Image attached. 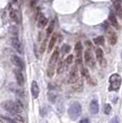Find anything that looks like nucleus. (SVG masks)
<instances>
[{
    "label": "nucleus",
    "mask_w": 122,
    "mask_h": 123,
    "mask_svg": "<svg viewBox=\"0 0 122 123\" xmlns=\"http://www.w3.org/2000/svg\"><path fill=\"white\" fill-rule=\"evenodd\" d=\"M85 45L87 47H89V48H92V46L90 41H85Z\"/></svg>",
    "instance_id": "obj_29"
},
{
    "label": "nucleus",
    "mask_w": 122,
    "mask_h": 123,
    "mask_svg": "<svg viewBox=\"0 0 122 123\" xmlns=\"http://www.w3.org/2000/svg\"><path fill=\"white\" fill-rule=\"evenodd\" d=\"M75 52H76V62L77 64H81V54H82V44L80 42H77L75 44Z\"/></svg>",
    "instance_id": "obj_7"
},
{
    "label": "nucleus",
    "mask_w": 122,
    "mask_h": 123,
    "mask_svg": "<svg viewBox=\"0 0 122 123\" xmlns=\"http://www.w3.org/2000/svg\"><path fill=\"white\" fill-rule=\"evenodd\" d=\"M45 43H46V40L42 43V46H41V49H40V52H41V54H43V52H44V49H45Z\"/></svg>",
    "instance_id": "obj_28"
},
{
    "label": "nucleus",
    "mask_w": 122,
    "mask_h": 123,
    "mask_svg": "<svg viewBox=\"0 0 122 123\" xmlns=\"http://www.w3.org/2000/svg\"><path fill=\"white\" fill-rule=\"evenodd\" d=\"M9 17L10 18L12 19L14 22H16V23H18V14H17V11H15V10H10V12H9Z\"/></svg>",
    "instance_id": "obj_18"
},
{
    "label": "nucleus",
    "mask_w": 122,
    "mask_h": 123,
    "mask_svg": "<svg viewBox=\"0 0 122 123\" xmlns=\"http://www.w3.org/2000/svg\"><path fill=\"white\" fill-rule=\"evenodd\" d=\"M48 23V19L45 18L44 16H41L38 19V27L39 28H43L45 27Z\"/></svg>",
    "instance_id": "obj_16"
},
{
    "label": "nucleus",
    "mask_w": 122,
    "mask_h": 123,
    "mask_svg": "<svg viewBox=\"0 0 122 123\" xmlns=\"http://www.w3.org/2000/svg\"><path fill=\"white\" fill-rule=\"evenodd\" d=\"M95 55H96V58H97V61L99 62L100 66L101 67H105L106 65V61L104 57V52L103 50L101 49L100 47H97L95 49Z\"/></svg>",
    "instance_id": "obj_8"
},
{
    "label": "nucleus",
    "mask_w": 122,
    "mask_h": 123,
    "mask_svg": "<svg viewBox=\"0 0 122 123\" xmlns=\"http://www.w3.org/2000/svg\"><path fill=\"white\" fill-rule=\"evenodd\" d=\"M73 59H74V56L73 55H68L66 58V63L67 65H70L71 63H73Z\"/></svg>",
    "instance_id": "obj_25"
},
{
    "label": "nucleus",
    "mask_w": 122,
    "mask_h": 123,
    "mask_svg": "<svg viewBox=\"0 0 122 123\" xmlns=\"http://www.w3.org/2000/svg\"><path fill=\"white\" fill-rule=\"evenodd\" d=\"M56 39H57V35L56 34H54L53 36L51 37L50 41H49V44H48V52H50L51 50L54 48L55 46V43L56 42Z\"/></svg>",
    "instance_id": "obj_17"
},
{
    "label": "nucleus",
    "mask_w": 122,
    "mask_h": 123,
    "mask_svg": "<svg viewBox=\"0 0 122 123\" xmlns=\"http://www.w3.org/2000/svg\"><path fill=\"white\" fill-rule=\"evenodd\" d=\"M112 123H118V118L117 117H114L112 119Z\"/></svg>",
    "instance_id": "obj_32"
},
{
    "label": "nucleus",
    "mask_w": 122,
    "mask_h": 123,
    "mask_svg": "<svg viewBox=\"0 0 122 123\" xmlns=\"http://www.w3.org/2000/svg\"><path fill=\"white\" fill-rule=\"evenodd\" d=\"M54 28H55V23H54V22H52V23L48 26L47 30H46V38H48V37L53 33V31H54Z\"/></svg>",
    "instance_id": "obj_20"
},
{
    "label": "nucleus",
    "mask_w": 122,
    "mask_h": 123,
    "mask_svg": "<svg viewBox=\"0 0 122 123\" xmlns=\"http://www.w3.org/2000/svg\"><path fill=\"white\" fill-rule=\"evenodd\" d=\"M48 98H49V101H50V102L52 101V102L54 103V102H55V98H56V94H55L53 92H50L48 93Z\"/></svg>",
    "instance_id": "obj_24"
},
{
    "label": "nucleus",
    "mask_w": 122,
    "mask_h": 123,
    "mask_svg": "<svg viewBox=\"0 0 122 123\" xmlns=\"http://www.w3.org/2000/svg\"><path fill=\"white\" fill-rule=\"evenodd\" d=\"M70 50H71V47L68 44H64L62 46V48H61V51H62L63 54H68L70 52Z\"/></svg>",
    "instance_id": "obj_23"
},
{
    "label": "nucleus",
    "mask_w": 122,
    "mask_h": 123,
    "mask_svg": "<svg viewBox=\"0 0 122 123\" xmlns=\"http://www.w3.org/2000/svg\"><path fill=\"white\" fill-rule=\"evenodd\" d=\"M81 114V105L78 102H73L70 106L68 107L67 110V115L70 117V119H77Z\"/></svg>",
    "instance_id": "obj_3"
},
{
    "label": "nucleus",
    "mask_w": 122,
    "mask_h": 123,
    "mask_svg": "<svg viewBox=\"0 0 122 123\" xmlns=\"http://www.w3.org/2000/svg\"><path fill=\"white\" fill-rule=\"evenodd\" d=\"M79 79V70L77 66H74L71 68L70 72H69V76H68V83H75Z\"/></svg>",
    "instance_id": "obj_6"
},
{
    "label": "nucleus",
    "mask_w": 122,
    "mask_h": 123,
    "mask_svg": "<svg viewBox=\"0 0 122 123\" xmlns=\"http://www.w3.org/2000/svg\"><path fill=\"white\" fill-rule=\"evenodd\" d=\"M64 67H65V64L63 60H60L57 64V67H56V72L57 74H61L64 70Z\"/></svg>",
    "instance_id": "obj_19"
},
{
    "label": "nucleus",
    "mask_w": 122,
    "mask_h": 123,
    "mask_svg": "<svg viewBox=\"0 0 122 123\" xmlns=\"http://www.w3.org/2000/svg\"><path fill=\"white\" fill-rule=\"evenodd\" d=\"M107 34H108V41H109L110 44H112V45L116 44V41H117V36H116V32L112 30H108Z\"/></svg>",
    "instance_id": "obj_14"
},
{
    "label": "nucleus",
    "mask_w": 122,
    "mask_h": 123,
    "mask_svg": "<svg viewBox=\"0 0 122 123\" xmlns=\"http://www.w3.org/2000/svg\"><path fill=\"white\" fill-rule=\"evenodd\" d=\"M37 2H38V0H30V7H35L36 6V4Z\"/></svg>",
    "instance_id": "obj_27"
},
{
    "label": "nucleus",
    "mask_w": 122,
    "mask_h": 123,
    "mask_svg": "<svg viewBox=\"0 0 122 123\" xmlns=\"http://www.w3.org/2000/svg\"><path fill=\"white\" fill-rule=\"evenodd\" d=\"M90 112L92 115H96L99 112V103L97 100L95 99L92 100L91 104H90Z\"/></svg>",
    "instance_id": "obj_12"
},
{
    "label": "nucleus",
    "mask_w": 122,
    "mask_h": 123,
    "mask_svg": "<svg viewBox=\"0 0 122 123\" xmlns=\"http://www.w3.org/2000/svg\"><path fill=\"white\" fill-rule=\"evenodd\" d=\"M108 18H109V21L110 23H111V25L113 26V27H115L116 29H118L119 28V25H118V22H117V19H116V17L114 15V14H110L109 17H108Z\"/></svg>",
    "instance_id": "obj_15"
},
{
    "label": "nucleus",
    "mask_w": 122,
    "mask_h": 123,
    "mask_svg": "<svg viewBox=\"0 0 122 123\" xmlns=\"http://www.w3.org/2000/svg\"><path fill=\"white\" fill-rule=\"evenodd\" d=\"M111 109H112V107H111L110 104H106V105H104V114H105V115H108V114H110Z\"/></svg>",
    "instance_id": "obj_26"
},
{
    "label": "nucleus",
    "mask_w": 122,
    "mask_h": 123,
    "mask_svg": "<svg viewBox=\"0 0 122 123\" xmlns=\"http://www.w3.org/2000/svg\"><path fill=\"white\" fill-rule=\"evenodd\" d=\"M1 105L5 110L8 111L9 113H11L14 116L18 115V113L21 112V110H22V104L18 100L17 101V103H14L10 100H6V101H4L1 104Z\"/></svg>",
    "instance_id": "obj_1"
},
{
    "label": "nucleus",
    "mask_w": 122,
    "mask_h": 123,
    "mask_svg": "<svg viewBox=\"0 0 122 123\" xmlns=\"http://www.w3.org/2000/svg\"><path fill=\"white\" fill-rule=\"evenodd\" d=\"M11 43H12V46L14 47V49L16 50L18 53L23 54V47H22V44L19 42V40H18V38H16V37L12 38Z\"/></svg>",
    "instance_id": "obj_9"
},
{
    "label": "nucleus",
    "mask_w": 122,
    "mask_h": 123,
    "mask_svg": "<svg viewBox=\"0 0 122 123\" xmlns=\"http://www.w3.org/2000/svg\"><path fill=\"white\" fill-rule=\"evenodd\" d=\"M30 92H31V95L33 98H37L39 96V93H40V88L39 85L35 80H32L31 82V86H30Z\"/></svg>",
    "instance_id": "obj_10"
},
{
    "label": "nucleus",
    "mask_w": 122,
    "mask_h": 123,
    "mask_svg": "<svg viewBox=\"0 0 122 123\" xmlns=\"http://www.w3.org/2000/svg\"><path fill=\"white\" fill-rule=\"evenodd\" d=\"M113 5H114V7L116 9V11L117 12L119 9L122 8L121 6V0H113Z\"/></svg>",
    "instance_id": "obj_21"
},
{
    "label": "nucleus",
    "mask_w": 122,
    "mask_h": 123,
    "mask_svg": "<svg viewBox=\"0 0 122 123\" xmlns=\"http://www.w3.org/2000/svg\"><path fill=\"white\" fill-rule=\"evenodd\" d=\"M121 57H122V53H121Z\"/></svg>",
    "instance_id": "obj_33"
},
{
    "label": "nucleus",
    "mask_w": 122,
    "mask_h": 123,
    "mask_svg": "<svg viewBox=\"0 0 122 123\" xmlns=\"http://www.w3.org/2000/svg\"><path fill=\"white\" fill-rule=\"evenodd\" d=\"M104 43V36H98L94 39V43L97 45H101Z\"/></svg>",
    "instance_id": "obj_22"
},
{
    "label": "nucleus",
    "mask_w": 122,
    "mask_h": 123,
    "mask_svg": "<svg viewBox=\"0 0 122 123\" xmlns=\"http://www.w3.org/2000/svg\"><path fill=\"white\" fill-rule=\"evenodd\" d=\"M11 61H12V63L17 67V68H20V69L23 68V63H22V60H21L20 57L18 56L17 55H11Z\"/></svg>",
    "instance_id": "obj_13"
},
{
    "label": "nucleus",
    "mask_w": 122,
    "mask_h": 123,
    "mask_svg": "<svg viewBox=\"0 0 122 123\" xmlns=\"http://www.w3.org/2000/svg\"><path fill=\"white\" fill-rule=\"evenodd\" d=\"M109 91H117L121 85V77L117 73L112 74L109 78Z\"/></svg>",
    "instance_id": "obj_4"
},
{
    "label": "nucleus",
    "mask_w": 122,
    "mask_h": 123,
    "mask_svg": "<svg viewBox=\"0 0 122 123\" xmlns=\"http://www.w3.org/2000/svg\"><path fill=\"white\" fill-rule=\"evenodd\" d=\"M79 123H90V121H89L88 118H83V119H81V120L79 121Z\"/></svg>",
    "instance_id": "obj_30"
},
{
    "label": "nucleus",
    "mask_w": 122,
    "mask_h": 123,
    "mask_svg": "<svg viewBox=\"0 0 122 123\" xmlns=\"http://www.w3.org/2000/svg\"><path fill=\"white\" fill-rule=\"evenodd\" d=\"M116 13H117L118 17H119L120 18H122V8H121V9H119V10H118V11H117Z\"/></svg>",
    "instance_id": "obj_31"
},
{
    "label": "nucleus",
    "mask_w": 122,
    "mask_h": 123,
    "mask_svg": "<svg viewBox=\"0 0 122 123\" xmlns=\"http://www.w3.org/2000/svg\"><path fill=\"white\" fill-rule=\"evenodd\" d=\"M84 61H85L86 65H88L90 68H93L95 66V61L93 58V55L92 54L90 50H85L84 51Z\"/></svg>",
    "instance_id": "obj_5"
},
{
    "label": "nucleus",
    "mask_w": 122,
    "mask_h": 123,
    "mask_svg": "<svg viewBox=\"0 0 122 123\" xmlns=\"http://www.w3.org/2000/svg\"><path fill=\"white\" fill-rule=\"evenodd\" d=\"M14 73H15V76H16V80H17L18 84L19 86H22L24 84V77L21 73V71L18 68H15L14 69Z\"/></svg>",
    "instance_id": "obj_11"
},
{
    "label": "nucleus",
    "mask_w": 122,
    "mask_h": 123,
    "mask_svg": "<svg viewBox=\"0 0 122 123\" xmlns=\"http://www.w3.org/2000/svg\"><path fill=\"white\" fill-rule=\"evenodd\" d=\"M58 56H59V51L58 49H55L53 54L51 55V58L49 60L48 68H47V75L48 77H53L54 73H55V64L58 61Z\"/></svg>",
    "instance_id": "obj_2"
}]
</instances>
